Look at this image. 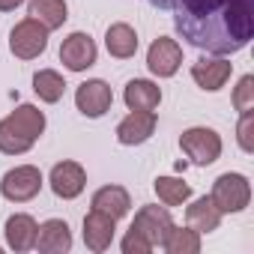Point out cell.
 Segmentation results:
<instances>
[{
    "mask_svg": "<svg viewBox=\"0 0 254 254\" xmlns=\"http://www.w3.org/2000/svg\"><path fill=\"white\" fill-rule=\"evenodd\" d=\"M177 33L215 57L242 51L254 36V0H171Z\"/></svg>",
    "mask_w": 254,
    "mask_h": 254,
    "instance_id": "1",
    "label": "cell"
},
{
    "mask_svg": "<svg viewBox=\"0 0 254 254\" xmlns=\"http://www.w3.org/2000/svg\"><path fill=\"white\" fill-rule=\"evenodd\" d=\"M42 132H45V114L36 105L24 102L9 117L0 120V153L24 156L33 150V144L39 141Z\"/></svg>",
    "mask_w": 254,
    "mask_h": 254,
    "instance_id": "2",
    "label": "cell"
},
{
    "mask_svg": "<svg viewBox=\"0 0 254 254\" xmlns=\"http://www.w3.org/2000/svg\"><path fill=\"white\" fill-rule=\"evenodd\" d=\"M209 200L215 203V209L221 215H236L242 212L248 203H251V183L248 177L242 174H221L215 183H212V191H209Z\"/></svg>",
    "mask_w": 254,
    "mask_h": 254,
    "instance_id": "3",
    "label": "cell"
},
{
    "mask_svg": "<svg viewBox=\"0 0 254 254\" xmlns=\"http://www.w3.org/2000/svg\"><path fill=\"white\" fill-rule=\"evenodd\" d=\"M180 150L191 165L206 168V165L218 162V156H221V135L215 129H206V126H191V129H186L180 135Z\"/></svg>",
    "mask_w": 254,
    "mask_h": 254,
    "instance_id": "4",
    "label": "cell"
},
{
    "mask_svg": "<svg viewBox=\"0 0 254 254\" xmlns=\"http://www.w3.org/2000/svg\"><path fill=\"white\" fill-rule=\"evenodd\" d=\"M42 191V171L36 165H15L0 180V194L9 203H27Z\"/></svg>",
    "mask_w": 254,
    "mask_h": 254,
    "instance_id": "5",
    "label": "cell"
},
{
    "mask_svg": "<svg viewBox=\"0 0 254 254\" xmlns=\"http://www.w3.org/2000/svg\"><path fill=\"white\" fill-rule=\"evenodd\" d=\"M45 48H48V30L39 21H33L30 15L12 27V33H9V51L18 60H36Z\"/></svg>",
    "mask_w": 254,
    "mask_h": 254,
    "instance_id": "6",
    "label": "cell"
},
{
    "mask_svg": "<svg viewBox=\"0 0 254 254\" xmlns=\"http://www.w3.org/2000/svg\"><path fill=\"white\" fill-rule=\"evenodd\" d=\"M96 57H99V48H96V42H93L90 33L75 30V33H69V36L63 39V45H60V63H63L69 72H87V69L96 63Z\"/></svg>",
    "mask_w": 254,
    "mask_h": 254,
    "instance_id": "7",
    "label": "cell"
},
{
    "mask_svg": "<svg viewBox=\"0 0 254 254\" xmlns=\"http://www.w3.org/2000/svg\"><path fill=\"white\" fill-rule=\"evenodd\" d=\"M171 227H174V218H171V212H168L165 206H141V209L135 212V221H132L129 230L141 233V236L156 248V245H165Z\"/></svg>",
    "mask_w": 254,
    "mask_h": 254,
    "instance_id": "8",
    "label": "cell"
},
{
    "mask_svg": "<svg viewBox=\"0 0 254 254\" xmlns=\"http://www.w3.org/2000/svg\"><path fill=\"white\" fill-rule=\"evenodd\" d=\"M180 66H183V48H180V42L171 39V36H159L150 45V51H147V69L156 78H174Z\"/></svg>",
    "mask_w": 254,
    "mask_h": 254,
    "instance_id": "9",
    "label": "cell"
},
{
    "mask_svg": "<svg viewBox=\"0 0 254 254\" xmlns=\"http://www.w3.org/2000/svg\"><path fill=\"white\" fill-rule=\"evenodd\" d=\"M75 105H78V111H81L84 117L99 120V117H105V114L111 111L114 93H111V87H108L102 78H93V81H84V84L75 90Z\"/></svg>",
    "mask_w": 254,
    "mask_h": 254,
    "instance_id": "10",
    "label": "cell"
},
{
    "mask_svg": "<svg viewBox=\"0 0 254 254\" xmlns=\"http://www.w3.org/2000/svg\"><path fill=\"white\" fill-rule=\"evenodd\" d=\"M156 132V111H129L117 126V141L123 147L147 144Z\"/></svg>",
    "mask_w": 254,
    "mask_h": 254,
    "instance_id": "11",
    "label": "cell"
},
{
    "mask_svg": "<svg viewBox=\"0 0 254 254\" xmlns=\"http://www.w3.org/2000/svg\"><path fill=\"white\" fill-rule=\"evenodd\" d=\"M230 75H233V63L224 57H200L197 63H191V81L206 93L221 90L230 81Z\"/></svg>",
    "mask_w": 254,
    "mask_h": 254,
    "instance_id": "12",
    "label": "cell"
},
{
    "mask_svg": "<svg viewBox=\"0 0 254 254\" xmlns=\"http://www.w3.org/2000/svg\"><path fill=\"white\" fill-rule=\"evenodd\" d=\"M48 183H51V191H54L57 197L72 200V197H78V194L84 191V186H87V171H84L78 162H57V165L51 168Z\"/></svg>",
    "mask_w": 254,
    "mask_h": 254,
    "instance_id": "13",
    "label": "cell"
},
{
    "mask_svg": "<svg viewBox=\"0 0 254 254\" xmlns=\"http://www.w3.org/2000/svg\"><path fill=\"white\" fill-rule=\"evenodd\" d=\"M114 233H117V218L105 215V212H96L90 209L84 215V245L90 251H108L111 242H114Z\"/></svg>",
    "mask_w": 254,
    "mask_h": 254,
    "instance_id": "14",
    "label": "cell"
},
{
    "mask_svg": "<svg viewBox=\"0 0 254 254\" xmlns=\"http://www.w3.org/2000/svg\"><path fill=\"white\" fill-rule=\"evenodd\" d=\"M36 230H39L36 218H33V215H27V212H15V215H9V218H6V224H3L6 245H9L12 251H18V254H24V251L36 248Z\"/></svg>",
    "mask_w": 254,
    "mask_h": 254,
    "instance_id": "15",
    "label": "cell"
},
{
    "mask_svg": "<svg viewBox=\"0 0 254 254\" xmlns=\"http://www.w3.org/2000/svg\"><path fill=\"white\" fill-rule=\"evenodd\" d=\"M36 248L45 254H63L72 248V230L63 218H48L36 230Z\"/></svg>",
    "mask_w": 254,
    "mask_h": 254,
    "instance_id": "16",
    "label": "cell"
},
{
    "mask_svg": "<svg viewBox=\"0 0 254 254\" xmlns=\"http://www.w3.org/2000/svg\"><path fill=\"white\" fill-rule=\"evenodd\" d=\"M123 99L129 105V111H156L162 105V90H159V84H153L147 78H135L126 84Z\"/></svg>",
    "mask_w": 254,
    "mask_h": 254,
    "instance_id": "17",
    "label": "cell"
},
{
    "mask_svg": "<svg viewBox=\"0 0 254 254\" xmlns=\"http://www.w3.org/2000/svg\"><path fill=\"white\" fill-rule=\"evenodd\" d=\"M105 48H108V54L117 57V60L135 57V51H138V33H135V27L126 24V21L111 24V27L105 30Z\"/></svg>",
    "mask_w": 254,
    "mask_h": 254,
    "instance_id": "18",
    "label": "cell"
},
{
    "mask_svg": "<svg viewBox=\"0 0 254 254\" xmlns=\"http://www.w3.org/2000/svg\"><path fill=\"white\" fill-rule=\"evenodd\" d=\"M90 206H93L96 212L111 215V218H123L126 212L132 209V197H129V191H126L123 186H102V189L93 194Z\"/></svg>",
    "mask_w": 254,
    "mask_h": 254,
    "instance_id": "19",
    "label": "cell"
},
{
    "mask_svg": "<svg viewBox=\"0 0 254 254\" xmlns=\"http://www.w3.org/2000/svg\"><path fill=\"white\" fill-rule=\"evenodd\" d=\"M27 15L33 21H39L48 33L63 27L66 18H69V6H66V0H30V6H27Z\"/></svg>",
    "mask_w": 254,
    "mask_h": 254,
    "instance_id": "20",
    "label": "cell"
},
{
    "mask_svg": "<svg viewBox=\"0 0 254 254\" xmlns=\"http://www.w3.org/2000/svg\"><path fill=\"white\" fill-rule=\"evenodd\" d=\"M186 224L203 236V233L218 230V224H221V212H218V209H215V203L203 194V197H197V200L186 209Z\"/></svg>",
    "mask_w": 254,
    "mask_h": 254,
    "instance_id": "21",
    "label": "cell"
},
{
    "mask_svg": "<svg viewBox=\"0 0 254 254\" xmlns=\"http://www.w3.org/2000/svg\"><path fill=\"white\" fill-rule=\"evenodd\" d=\"M33 93H36L42 102L57 105V102L63 99V93H66V81H63V75H60L57 69H39V72L33 75Z\"/></svg>",
    "mask_w": 254,
    "mask_h": 254,
    "instance_id": "22",
    "label": "cell"
},
{
    "mask_svg": "<svg viewBox=\"0 0 254 254\" xmlns=\"http://www.w3.org/2000/svg\"><path fill=\"white\" fill-rule=\"evenodd\" d=\"M153 189H156V194H159V200L165 206H180V203H186L191 197V186L183 183L180 177H159L153 183Z\"/></svg>",
    "mask_w": 254,
    "mask_h": 254,
    "instance_id": "23",
    "label": "cell"
},
{
    "mask_svg": "<svg viewBox=\"0 0 254 254\" xmlns=\"http://www.w3.org/2000/svg\"><path fill=\"white\" fill-rule=\"evenodd\" d=\"M162 248H165L168 254H197V251H200V233L191 230L189 224H186V227H177V224H174Z\"/></svg>",
    "mask_w": 254,
    "mask_h": 254,
    "instance_id": "24",
    "label": "cell"
},
{
    "mask_svg": "<svg viewBox=\"0 0 254 254\" xmlns=\"http://www.w3.org/2000/svg\"><path fill=\"white\" fill-rule=\"evenodd\" d=\"M233 108L239 114L245 111H254V75H242L236 90H233Z\"/></svg>",
    "mask_w": 254,
    "mask_h": 254,
    "instance_id": "25",
    "label": "cell"
},
{
    "mask_svg": "<svg viewBox=\"0 0 254 254\" xmlns=\"http://www.w3.org/2000/svg\"><path fill=\"white\" fill-rule=\"evenodd\" d=\"M236 141H239V150H242V153H254V114H251V111H245V114L239 117Z\"/></svg>",
    "mask_w": 254,
    "mask_h": 254,
    "instance_id": "26",
    "label": "cell"
},
{
    "mask_svg": "<svg viewBox=\"0 0 254 254\" xmlns=\"http://www.w3.org/2000/svg\"><path fill=\"white\" fill-rule=\"evenodd\" d=\"M120 248H123V254H150V251H153V245H150L141 233H135V230H129V233L123 236Z\"/></svg>",
    "mask_w": 254,
    "mask_h": 254,
    "instance_id": "27",
    "label": "cell"
},
{
    "mask_svg": "<svg viewBox=\"0 0 254 254\" xmlns=\"http://www.w3.org/2000/svg\"><path fill=\"white\" fill-rule=\"evenodd\" d=\"M24 3V0H0V12H12Z\"/></svg>",
    "mask_w": 254,
    "mask_h": 254,
    "instance_id": "28",
    "label": "cell"
},
{
    "mask_svg": "<svg viewBox=\"0 0 254 254\" xmlns=\"http://www.w3.org/2000/svg\"><path fill=\"white\" fill-rule=\"evenodd\" d=\"M153 6H159V9H171V0H150Z\"/></svg>",
    "mask_w": 254,
    "mask_h": 254,
    "instance_id": "29",
    "label": "cell"
}]
</instances>
